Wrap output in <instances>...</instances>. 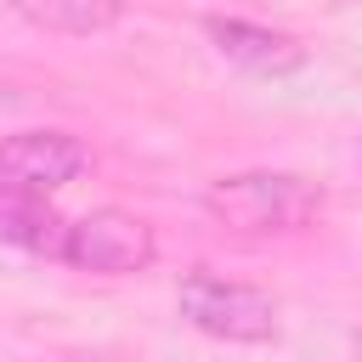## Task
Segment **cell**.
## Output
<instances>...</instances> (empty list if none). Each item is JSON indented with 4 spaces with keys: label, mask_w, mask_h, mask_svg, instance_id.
Returning a JSON list of instances; mask_svg holds the SVG:
<instances>
[{
    "label": "cell",
    "mask_w": 362,
    "mask_h": 362,
    "mask_svg": "<svg viewBox=\"0 0 362 362\" xmlns=\"http://www.w3.org/2000/svg\"><path fill=\"white\" fill-rule=\"evenodd\" d=\"M204 215L226 238H288L317 226L322 215V187L300 170H232L204 187Z\"/></svg>",
    "instance_id": "6da1fadb"
},
{
    "label": "cell",
    "mask_w": 362,
    "mask_h": 362,
    "mask_svg": "<svg viewBox=\"0 0 362 362\" xmlns=\"http://www.w3.org/2000/svg\"><path fill=\"white\" fill-rule=\"evenodd\" d=\"M175 311L187 328L221 339V345H272L277 339V294L260 283L221 277L209 266H192L175 288Z\"/></svg>",
    "instance_id": "7a4b0ae2"
},
{
    "label": "cell",
    "mask_w": 362,
    "mask_h": 362,
    "mask_svg": "<svg viewBox=\"0 0 362 362\" xmlns=\"http://www.w3.org/2000/svg\"><path fill=\"white\" fill-rule=\"evenodd\" d=\"M153 260H158V232L136 209L102 204V209H85L79 221H68L62 266H74V272H90V277H136Z\"/></svg>",
    "instance_id": "3957f363"
},
{
    "label": "cell",
    "mask_w": 362,
    "mask_h": 362,
    "mask_svg": "<svg viewBox=\"0 0 362 362\" xmlns=\"http://www.w3.org/2000/svg\"><path fill=\"white\" fill-rule=\"evenodd\" d=\"M85 170H90V147L74 130L34 124V130L0 136V192H40V198H51L57 187L79 181Z\"/></svg>",
    "instance_id": "277c9868"
},
{
    "label": "cell",
    "mask_w": 362,
    "mask_h": 362,
    "mask_svg": "<svg viewBox=\"0 0 362 362\" xmlns=\"http://www.w3.org/2000/svg\"><path fill=\"white\" fill-rule=\"evenodd\" d=\"M204 40L243 74H260V79H283V74H300L305 68V45L288 34V28H266V23H249V17H204Z\"/></svg>",
    "instance_id": "5b68a950"
},
{
    "label": "cell",
    "mask_w": 362,
    "mask_h": 362,
    "mask_svg": "<svg viewBox=\"0 0 362 362\" xmlns=\"http://www.w3.org/2000/svg\"><path fill=\"white\" fill-rule=\"evenodd\" d=\"M62 238H68V221L51 209V198H40V192H0V243H11L23 255L62 260Z\"/></svg>",
    "instance_id": "8992f818"
},
{
    "label": "cell",
    "mask_w": 362,
    "mask_h": 362,
    "mask_svg": "<svg viewBox=\"0 0 362 362\" xmlns=\"http://www.w3.org/2000/svg\"><path fill=\"white\" fill-rule=\"evenodd\" d=\"M11 17H23L28 28L62 34V40H90L107 34L124 17V0H0Z\"/></svg>",
    "instance_id": "52a82bcc"
}]
</instances>
